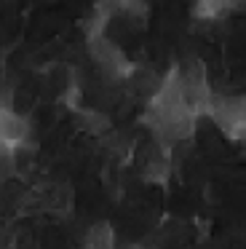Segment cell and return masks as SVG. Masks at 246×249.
Returning <instances> with one entry per match:
<instances>
[{"label":"cell","mask_w":246,"mask_h":249,"mask_svg":"<svg viewBox=\"0 0 246 249\" xmlns=\"http://www.w3.org/2000/svg\"><path fill=\"white\" fill-rule=\"evenodd\" d=\"M80 121H83L86 131H91V134H105V131H110V121L102 113H94V110H83Z\"/></svg>","instance_id":"6"},{"label":"cell","mask_w":246,"mask_h":249,"mask_svg":"<svg viewBox=\"0 0 246 249\" xmlns=\"http://www.w3.org/2000/svg\"><path fill=\"white\" fill-rule=\"evenodd\" d=\"M128 3H131V0H99L94 11L99 14L102 19H107V22H110L112 17H118V14H123V8H126Z\"/></svg>","instance_id":"7"},{"label":"cell","mask_w":246,"mask_h":249,"mask_svg":"<svg viewBox=\"0 0 246 249\" xmlns=\"http://www.w3.org/2000/svg\"><path fill=\"white\" fill-rule=\"evenodd\" d=\"M86 249H115V233H112V228L107 222H96L88 231Z\"/></svg>","instance_id":"4"},{"label":"cell","mask_w":246,"mask_h":249,"mask_svg":"<svg viewBox=\"0 0 246 249\" xmlns=\"http://www.w3.org/2000/svg\"><path fill=\"white\" fill-rule=\"evenodd\" d=\"M246 105L241 97H219V94H211L206 105V115H211L214 124L230 134L233 140H241L244 137V124H246Z\"/></svg>","instance_id":"1"},{"label":"cell","mask_w":246,"mask_h":249,"mask_svg":"<svg viewBox=\"0 0 246 249\" xmlns=\"http://www.w3.org/2000/svg\"><path fill=\"white\" fill-rule=\"evenodd\" d=\"M244 0H195V17L198 19H219L230 11H238Z\"/></svg>","instance_id":"3"},{"label":"cell","mask_w":246,"mask_h":249,"mask_svg":"<svg viewBox=\"0 0 246 249\" xmlns=\"http://www.w3.org/2000/svg\"><path fill=\"white\" fill-rule=\"evenodd\" d=\"M88 49H91L94 62L102 67V72H105L107 78H112V81H123V78L128 75V70H131V62H128L126 56H123V51L118 49L115 43H110L105 35L88 38Z\"/></svg>","instance_id":"2"},{"label":"cell","mask_w":246,"mask_h":249,"mask_svg":"<svg viewBox=\"0 0 246 249\" xmlns=\"http://www.w3.org/2000/svg\"><path fill=\"white\" fill-rule=\"evenodd\" d=\"M169 172H171V163H169V153H166V147L153 150V156L147 158V177L155 179V182H163Z\"/></svg>","instance_id":"5"}]
</instances>
